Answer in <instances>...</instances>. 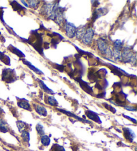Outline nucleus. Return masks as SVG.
<instances>
[{
  "label": "nucleus",
  "mask_w": 137,
  "mask_h": 151,
  "mask_svg": "<svg viewBox=\"0 0 137 151\" xmlns=\"http://www.w3.org/2000/svg\"><path fill=\"white\" fill-rule=\"evenodd\" d=\"M86 25L84 26H80L79 28H78L76 29V35L78 39H82L83 35H84V34L86 32Z\"/></svg>",
  "instance_id": "nucleus-22"
},
{
  "label": "nucleus",
  "mask_w": 137,
  "mask_h": 151,
  "mask_svg": "<svg viewBox=\"0 0 137 151\" xmlns=\"http://www.w3.org/2000/svg\"><path fill=\"white\" fill-rule=\"evenodd\" d=\"M94 36V31L92 28H89L88 29L86 30L85 33L84 34L82 38L81 39L82 42L84 45H90L92 41V39H93Z\"/></svg>",
  "instance_id": "nucleus-5"
},
{
  "label": "nucleus",
  "mask_w": 137,
  "mask_h": 151,
  "mask_svg": "<svg viewBox=\"0 0 137 151\" xmlns=\"http://www.w3.org/2000/svg\"><path fill=\"white\" fill-rule=\"evenodd\" d=\"M21 61L23 62V63L24 65H26V66H27L28 67H29V69H30L31 70H32L34 72H35L36 73V74H38V75H44V73L42 72L41 70H40L39 69H37V67H36L34 66V65H33L32 63L29 62V61H27V60L24 59H21Z\"/></svg>",
  "instance_id": "nucleus-18"
},
{
  "label": "nucleus",
  "mask_w": 137,
  "mask_h": 151,
  "mask_svg": "<svg viewBox=\"0 0 137 151\" xmlns=\"http://www.w3.org/2000/svg\"><path fill=\"white\" fill-rule=\"evenodd\" d=\"M74 79L76 81V82L79 83L82 90L84 91L86 93H87L88 94H90V95L93 93V89H92V87L89 85V84L87 82L82 80V78H75Z\"/></svg>",
  "instance_id": "nucleus-9"
},
{
  "label": "nucleus",
  "mask_w": 137,
  "mask_h": 151,
  "mask_svg": "<svg viewBox=\"0 0 137 151\" xmlns=\"http://www.w3.org/2000/svg\"><path fill=\"white\" fill-rule=\"evenodd\" d=\"M16 125H17V127H18V130H19L20 132H22L23 131H24V130H26V125H27V124L24 121H18L16 122Z\"/></svg>",
  "instance_id": "nucleus-24"
},
{
  "label": "nucleus",
  "mask_w": 137,
  "mask_h": 151,
  "mask_svg": "<svg viewBox=\"0 0 137 151\" xmlns=\"http://www.w3.org/2000/svg\"><path fill=\"white\" fill-rule=\"evenodd\" d=\"M27 2L29 3V5L28 7H31V8H33L34 10H36V9L38 7L39 5H40V1H27Z\"/></svg>",
  "instance_id": "nucleus-28"
},
{
  "label": "nucleus",
  "mask_w": 137,
  "mask_h": 151,
  "mask_svg": "<svg viewBox=\"0 0 137 151\" xmlns=\"http://www.w3.org/2000/svg\"><path fill=\"white\" fill-rule=\"evenodd\" d=\"M76 29H77V28H76L74 24H73V23H72L70 22H68L67 21H65L64 30L65 32H66V35L68 36L69 38L72 39L75 37V35H76Z\"/></svg>",
  "instance_id": "nucleus-6"
},
{
  "label": "nucleus",
  "mask_w": 137,
  "mask_h": 151,
  "mask_svg": "<svg viewBox=\"0 0 137 151\" xmlns=\"http://www.w3.org/2000/svg\"><path fill=\"white\" fill-rule=\"evenodd\" d=\"M37 81H38V84L39 85H40V88H42V90L44 91L45 93H46L47 94H50V95H54V92L52 89L49 88V87H47L43 81L40 80V79H38Z\"/></svg>",
  "instance_id": "nucleus-19"
},
{
  "label": "nucleus",
  "mask_w": 137,
  "mask_h": 151,
  "mask_svg": "<svg viewBox=\"0 0 137 151\" xmlns=\"http://www.w3.org/2000/svg\"><path fill=\"white\" fill-rule=\"evenodd\" d=\"M40 141H41V143H42L43 146H49L50 144V137H48V136L46 135H43V136H42V137H41Z\"/></svg>",
  "instance_id": "nucleus-23"
},
{
  "label": "nucleus",
  "mask_w": 137,
  "mask_h": 151,
  "mask_svg": "<svg viewBox=\"0 0 137 151\" xmlns=\"http://www.w3.org/2000/svg\"><path fill=\"white\" fill-rule=\"evenodd\" d=\"M56 110H58V111H60V112H61V113H64V114H66V115L69 116V117H72V118H74V119H77V120L81 121V122H85V123L91 124L90 121H87V120H86V119H82V118L79 117L78 116L76 115V114H74V113H71V112H70V111H67L64 109H58V108H56Z\"/></svg>",
  "instance_id": "nucleus-14"
},
{
  "label": "nucleus",
  "mask_w": 137,
  "mask_h": 151,
  "mask_svg": "<svg viewBox=\"0 0 137 151\" xmlns=\"http://www.w3.org/2000/svg\"><path fill=\"white\" fill-rule=\"evenodd\" d=\"M102 104H103V106H104L106 109L107 110H108V111H111L112 113H116V110L115 109V108L113 107V106H112L110 104H107V103H102Z\"/></svg>",
  "instance_id": "nucleus-31"
},
{
  "label": "nucleus",
  "mask_w": 137,
  "mask_h": 151,
  "mask_svg": "<svg viewBox=\"0 0 137 151\" xmlns=\"http://www.w3.org/2000/svg\"><path fill=\"white\" fill-rule=\"evenodd\" d=\"M1 37H2V33L0 31V38H1Z\"/></svg>",
  "instance_id": "nucleus-36"
},
{
  "label": "nucleus",
  "mask_w": 137,
  "mask_h": 151,
  "mask_svg": "<svg viewBox=\"0 0 137 151\" xmlns=\"http://www.w3.org/2000/svg\"><path fill=\"white\" fill-rule=\"evenodd\" d=\"M10 5H11L12 8H13V11H17L19 13H21V12H24L25 13L26 11V8L25 7H23L22 5H21L19 3H18V2L16 1H10Z\"/></svg>",
  "instance_id": "nucleus-15"
},
{
  "label": "nucleus",
  "mask_w": 137,
  "mask_h": 151,
  "mask_svg": "<svg viewBox=\"0 0 137 151\" xmlns=\"http://www.w3.org/2000/svg\"><path fill=\"white\" fill-rule=\"evenodd\" d=\"M17 99H18V105L19 108H21L23 109L27 110V111H32L30 104L27 99H19L18 97H17Z\"/></svg>",
  "instance_id": "nucleus-13"
},
{
  "label": "nucleus",
  "mask_w": 137,
  "mask_h": 151,
  "mask_svg": "<svg viewBox=\"0 0 137 151\" xmlns=\"http://www.w3.org/2000/svg\"><path fill=\"white\" fill-rule=\"evenodd\" d=\"M45 99V103L48 104L52 106H57L58 105V102L57 101V100L52 96H46Z\"/></svg>",
  "instance_id": "nucleus-21"
},
{
  "label": "nucleus",
  "mask_w": 137,
  "mask_h": 151,
  "mask_svg": "<svg viewBox=\"0 0 137 151\" xmlns=\"http://www.w3.org/2000/svg\"><path fill=\"white\" fill-rule=\"evenodd\" d=\"M124 108L125 109L128 110V111H136V106H131V105H127V104H126V106H124Z\"/></svg>",
  "instance_id": "nucleus-33"
},
{
  "label": "nucleus",
  "mask_w": 137,
  "mask_h": 151,
  "mask_svg": "<svg viewBox=\"0 0 137 151\" xmlns=\"http://www.w3.org/2000/svg\"><path fill=\"white\" fill-rule=\"evenodd\" d=\"M50 151H66V150L64 148V146L58 144H54L50 149Z\"/></svg>",
  "instance_id": "nucleus-29"
},
{
  "label": "nucleus",
  "mask_w": 137,
  "mask_h": 151,
  "mask_svg": "<svg viewBox=\"0 0 137 151\" xmlns=\"http://www.w3.org/2000/svg\"><path fill=\"white\" fill-rule=\"evenodd\" d=\"M106 65H108L109 66V68L111 69L112 73H113L114 74L116 75L117 76H119V77H122L123 75H128L129 77H136L134 75H131L128 74L127 73L125 72L124 71H123V69H121L120 68H118V67L115 66V65H113L110 64V63H104Z\"/></svg>",
  "instance_id": "nucleus-7"
},
{
  "label": "nucleus",
  "mask_w": 137,
  "mask_h": 151,
  "mask_svg": "<svg viewBox=\"0 0 137 151\" xmlns=\"http://www.w3.org/2000/svg\"><path fill=\"white\" fill-rule=\"evenodd\" d=\"M36 129L37 134H38L40 136H41V137L45 135V130H44V126L42 125L41 123L37 124V125L36 126Z\"/></svg>",
  "instance_id": "nucleus-25"
},
{
  "label": "nucleus",
  "mask_w": 137,
  "mask_h": 151,
  "mask_svg": "<svg viewBox=\"0 0 137 151\" xmlns=\"http://www.w3.org/2000/svg\"><path fill=\"white\" fill-rule=\"evenodd\" d=\"M7 49L10 51V52H11L12 53L15 54V55H16L19 58H24L26 57V55L22 51H21V50H19V49H18L17 47H16L15 46L12 45H10L7 47Z\"/></svg>",
  "instance_id": "nucleus-17"
},
{
  "label": "nucleus",
  "mask_w": 137,
  "mask_h": 151,
  "mask_svg": "<svg viewBox=\"0 0 137 151\" xmlns=\"http://www.w3.org/2000/svg\"><path fill=\"white\" fill-rule=\"evenodd\" d=\"M51 37H52V39H51V47H53L54 49L57 48V45L61 41L62 39H64V37L62 35H61L60 34L58 33L53 32L52 34L51 35Z\"/></svg>",
  "instance_id": "nucleus-11"
},
{
  "label": "nucleus",
  "mask_w": 137,
  "mask_h": 151,
  "mask_svg": "<svg viewBox=\"0 0 137 151\" xmlns=\"http://www.w3.org/2000/svg\"><path fill=\"white\" fill-rule=\"evenodd\" d=\"M0 61L5 63L6 65L10 66L11 65V59H10V57L7 56L3 53V52L0 51Z\"/></svg>",
  "instance_id": "nucleus-20"
},
{
  "label": "nucleus",
  "mask_w": 137,
  "mask_h": 151,
  "mask_svg": "<svg viewBox=\"0 0 137 151\" xmlns=\"http://www.w3.org/2000/svg\"><path fill=\"white\" fill-rule=\"evenodd\" d=\"M33 106H34V110L38 114L43 116V117H46L48 115V111L44 106L37 104H33Z\"/></svg>",
  "instance_id": "nucleus-16"
},
{
  "label": "nucleus",
  "mask_w": 137,
  "mask_h": 151,
  "mask_svg": "<svg viewBox=\"0 0 137 151\" xmlns=\"http://www.w3.org/2000/svg\"><path fill=\"white\" fill-rule=\"evenodd\" d=\"M21 137L22 138V140L25 143H29V140H30V135H29V132L27 130H24L21 132Z\"/></svg>",
  "instance_id": "nucleus-26"
},
{
  "label": "nucleus",
  "mask_w": 137,
  "mask_h": 151,
  "mask_svg": "<svg viewBox=\"0 0 137 151\" xmlns=\"http://www.w3.org/2000/svg\"><path fill=\"white\" fill-rule=\"evenodd\" d=\"M8 131V128L7 127V124L3 119H0V132H7Z\"/></svg>",
  "instance_id": "nucleus-27"
},
{
  "label": "nucleus",
  "mask_w": 137,
  "mask_h": 151,
  "mask_svg": "<svg viewBox=\"0 0 137 151\" xmlns=\"http://www.w3.org/2000/svg\"><path fill=\"white\" fill-rule=\"evenodd\" d=\"M123 117H124V118H126V119H128V120H130V121H132V122H134V124H136V119H133V118L130 117H128V116L125 115V114H123Z\"/></svg>",
  "instance_id": "nucleus-34"
},
{
  "label": "nucleus",
  "mask_w": 137,
  "mask_h": 151,
  "mask_svg": "<svg viewBox=\"0 0 137 151\" xmlns=\"http://www.w3.org/2000/svg\"><path fill=\"white\" fill-rule=\"evenodd\" d=\"M2 79L3 81L7 84L12 83L17 81L18 76L14 69H10V68H5L2 71Z\"/></svg>",
  "instance_id": "nucleus-3"
},
{
  "label": "nucleus",
  "mask_w": 137,
  "mask_h": 151,
  "mask_svg": "<svg viewBox=\"0 0 137 151\" xmlns=\"http://www.w3.org/2000/svg\"><path fill=\"white\" fill-rule=\"evenodd\" d=\"M26 43L32 45L39 54L44 57L43 37L42 34L38 33V29L31 31L30 35L26 41Z\"/></svg>",
  "instance_id": "nucleus-1"
},
{
  "label": "nucleus",
  "mask_w": 137,
  "mask_h": 151,
  "mask_svg": "<svg viewBox=\"0 0 137 151\" xmlns=\"http://www.w3.org/2000/svg\"><path fill=\"white\" fill-rule=\"evenodd\" d=\"M85 114L89 119H90L98 124H102V121L100 117L95 112L90 111V110H87L85 111Z\"/></svg>",
  "instance_id": "nucleus-12"
},
{
  "label": "nucleus",
  "mask_w": 137,
  "mask_h": 151,
  "mask_svg": "<svg viewBox=\"0 0 137 151\" xmlns=\"http://www.w3.org/2000/svg\"><path fill=\"white\" fill-rule=\"evenodd\" d=\"M21 3H24V5H25V6L26 7H28V4H27V3H26V2H25V1H21Z\"/></svg>",
  "instance_id": "nucleus-35"
},
{
  "label": "nucleus",
  "mask_w": 137,
  "mask_h": 151,
  "mask_svg": "<svg viewBox=\"0 0 137 151\" xmlns=\"http://www.w3.org/2000/svg\"><path fill=\"white\" fill-rule=\"evenodd\" d=\"M53 67L59 70L60 72H63L64 69L65 68V66H64L62 65H58L56 64V63H54V64H53Z\"/></svg>",
  "instance_id": "nucleus-32"
},
{
  "label": "nucleus",
  "mask_w": 137,
  "mask_h": 151,
  "mask_svg": "<svg viewBox=\"0 0 137 151\" xmlns=\"http://www.w3.org/2000/svg\"><path fill=\"white\" fill-rule=\"evenodd\" d=\"M108 12V10L106 8V7H100V8L95 9L93 12V14H92V22L94 23L98 18L101 17L102 16L105 15H106Z\"/></svg>",
  "instance_id": "nucleus-8"
},
{
  "label": "nucleus",
  "mask_w": 137,
  "mask_h": 151,
  "mask_svg": "<svg viewBox=\"0 0 137 151\" xmlns=\"http://www.w3.org/2000/svg\"><path fill=\"white\" fill-rule=\"evenodd\" d=\"M123 42L121 40H116L114 42V49L121 50L123 48Z\"/></svg>",
  "instance_id": "nucleus-30"
},
{
  "label": "nucleus",
  "mask_w": 137,
  "mask_h": 151,
  "mask_svg": "<svg viewBox=\"0 0 137 151\" xmlns=\"http://www.w3.org/2000/svg\"><path fill=\"white\" fill-rule=\"evenodd\" d=\"M123 130L125 139L129 143H132L136 137V135L134 131L132 129L126 128V127H124L123 129Z\"/></svg>",
  "instance_id": "nucleus-10"
},
{
  "label": "nucleus",
  "mask_w": 137,
  "mask_h": 151,
  "mask_svg": "<svg viewBox=\"0 0 137 151\" xmlns=\"http://www.w3.org/2000/svg\"><path fill=\"white\" fill-rule=\"evenodd\" d=\"M97 46L100 53L108 55L110 57H112V51L108 47V42L104 39H99L97 41Z\"/></svg>",
  "instance_id": "nucleus-4"
},
{
  "label": "nucleus",
  "mask_w": 137,
  "mask_h": 151,
  "mask_svg": "<svg viewBox=\"0 0 137 151\" xmlns=\"http://www.w3.org/2000/svg\"><path fill=\"white\" fill-rule=\"evenodd\" d=\"M121 62L124 63H136V53L133 54L132 51L131 50L130 47H124L121 49Z\"/></svg>",
  "instance_id": "nucleus-2"
}]
</instances>
